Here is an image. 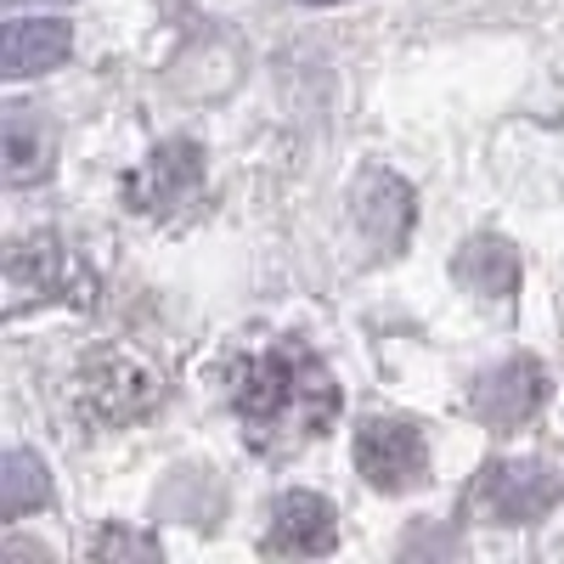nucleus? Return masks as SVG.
<instances>
[{
	"mask_svg": "<svg viewBox=\"0 0 564 564\" xmlns=\"http://www.w3.org/2000/svg\"><path fill=\"white\" fill-rule=\"evenodd\" d=\"M486 502L497 508V520H531L553 502V480L547 468H491Z\"/></svg>",
	"mask_w": 564,
	"mask_h": 564,
	"instance_id": "obj_5",
	"label": "nucleus"
},
{
	"mask_svg": "<svg viewBox=\"0 0 564 564\" xmlns=\"http://www.w3.org/2000/svg\"><path fill=\"white\" fill-rule=\"evenodd\" d=\"M542 395H547V379H542V372H536L531 361H513V367L497 372V379H486V390H480V412L497 417V423H513V417H525Z\"/></svg>",
	"mask_w": 564,
	"mask_h": 564,
	"instance_id": "obj_6",
	"label": "nucleus"
},
{
	"mask_svg": "<svg viewBox=\"0 0 564 564\" xmlns=\"http://www.w3.org/2000/svg\"><path fill=\"white\" fill-rule=\"evenodd\" d=\"M271 547L276 553H322L334 547V508L311 491H294L276 502V520H271Z\"/></svg>",
	"mask_w": 564,
	"mask_h": 564,
	"instance_id": "obj_3",
	"label": "nucleus"
},
{
	"mask_svg": "<svg viewBox=\"0 0 564 564\" xmlns=\"http://www.w3.org/2000/svg\"><path fill=\"white\" fill-rule=\"evenodd\" d=\"M68 57V23L57 18H18L7 29V74H40V68H57Z\"/></svg>",
	"mask_w": 564,
	"mask_h": 564,
	"instance_id": "obj_4",
	"label": "nucleus"
},
{
	"mask_svg": "<svg viewBox=\"0 0 564 564\" xmlns=\"http://www.w3.org/2000/svg\"><path fill=\"white\" fill-rule=\"evenodd\" d=\"M339 412V390L327 367L294 345L260 350L238 367V417L254 446L294 452L311 435H322Z\"/></svg>",
	"mask_w": 564,
	"mask_h": 564,
	"instance_id": "obj_1",
	"label": "nucleus"
},
{
	"mask_svg": "<svg viewBox=\"0 0 564 564\" xmlns=\"http://www.w3.org/2000/svg\"><path fill=\"white\" fill-rule=\"evenodd\" d=\"M52 170V141H45V130H34L29 113H12L7 119V181H34Z\"/></svg>",
	"mask_w": 564,
	"mask_h": 564,
	"instance_id": "obj_8",
	"label": "nucleus"
},
{
	"mask_svg": "<svg viewBox=\"0 0 564 564\" xmlns=\"http://www.w3.org/2000/svg\"><path fill=\"white\" fill-rule=\"evenodd\" d=\"M356 463H361V475L372 480V486H384V491H395V486H417L423 480V441H417V430L412 423H395V417H372L367 430H361V441H356Z\"/></svg>",
	"mask_w": 564,
	"mask_h": 564,
	"instance_id": "obj_2",
	"label": "nucleus"
},
{
	"mask_svg": "<svg viewBox=\"0 0 564 564\" xmlns=\"http://www.w3.org/2000/svg\"><path fill=\"white\" fill-rule=\"evenodd\" d=\"M193 181H198V153H193V148H164V153L148 164V175L135 181V198L148 204V209H159V204H181Z\"/></svg>",
	"mask_w": 564,
	"mask_h": 564,
	"instance_id": "obj_7",
	"label": "nucleus"
},
{
	"mask_svg": "<svg viewBox=\"0 0 564 564\" xmlns=\"http://www.w3.org/2000/svg\"><path fill=\"white\" fill-rule=\"evenodd\" d=\"M316 7H327V0H316Z\"/></svg>",
	"mask_w": 564,
	"mask_h": 564,
	"instance_id": "obj_9",
	"label": "nucleus"
}]
</instances>
